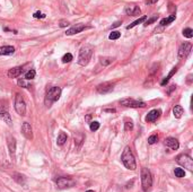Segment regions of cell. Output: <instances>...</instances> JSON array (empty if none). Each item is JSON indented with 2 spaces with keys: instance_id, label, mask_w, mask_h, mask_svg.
Returning <instances> with one entry per match:
<instances>
[{
  "instance_id": "obj_1",
  "label": "cell",
  "mask_w": 193,
  "mask_h": 192,
  "mask_svg": "<svg viewBox=\"0 0 193 192\" xmlns=\"http://www.w3.org/2000/svg\"><path fill=\"white\" fill-rule=\"evenodd\" d=\"M121 161L123 163V165L128 170L135 171L137 169L136 158H135V156L132 154V150H131V148L129 147V146H127V147L124 148V150H123V153H122L121 155Z\"/></svg>"
},
{
  "instance_id": "obj_2",
  "label": "cell",
  "mask_w": 193,
  "mask_h": 192,
  "mask_svg": "<svg viewBox=\"0 0 193 192\" xmlns=\"http://www.w3.org/2000/svg\"><path fill=\"white\" fill-rule=\"evenodd\" d=\"M93 54V48L90 45H85L80 49L78 57V65L85 67L89 63V60L92 58Z\"/></svg>"
},
{
  "instance_id": "obj_3",
  "label": "cell",
  "mask_w": 193,
  "mask_h": 192,
  "mask_svg": "<svg viewBox=\"0 0 193 192\" xmlns=\"http://www.w3.org/2000/svg\"><path fill=\"white\" fill-rule=\"evenodd\" d=\"M61 96V88L53 86L51 88L46 89V94H45V105L46 106H51V104L57 102L58 100Z\"/></svg>"
},
{
  "instance_id": "obj_4",
  "label": "cell",
  "mask_w": 193,
  "mask_h": 192,
  "mask_svg": "<svg viewBox=\"0 0 193 192\" xmlns=\"http://www.w3.org/2000/svg\"><path fill=\"white\" fill-rule=\"evenodd\" d=\"M141 185H142L143 191H148L151 185H152V176L148 169L143 167L141 170Z\"/></svg>"
},
{
  "instance_id": "obj_5",
  "label": "cell",
  "mask_w": 193,
  "mask_h": 192,
  "mask_svg": "<svg viewBox=\"0 0 193 192\" xmlns=\"http://www.w3.org/2000/svg\"><path fill=\"white\" fill-rule=\"evenodd\" d=\"M176 162L179 163L181 166H183L184 169L189 170L190 172L193 171V159L186 154H182L176 157Z\"/></svg>"
},
{
  "instance_id": "obj_6",
  "label": "cell",
  "mask_w": 193,
  "mask_h": 192,
  "mask_svg": "<svg viewBox=\"0 0 193 192\" xmlns=\"http://www.w3.org/2000/svg\"><path fill=\"white\" fill-rule=\"evenodd\" d=\"M15 110L21 117H24L26 114V103H25V101L21 97V94L16 95V98H15Z\"/></svg>"
},
{
  "instance_id": "obj_7",
  "label": "cell",
  "mask_w": 193,
  "mask_h": 192,
  "mask_svg": "<svg viewBox=\"0 0 193 192\" xmlns=\"http://www.w3.org/2000/svg\"><path fill=\"white\" fill-rule=\"evenodd\" d=\"M121 105L127 106V107H146L147 105L142 101H138V100H133V98H124L121 100Z\"/></svg>"
},
{
  "instance_id": "obj_8",
  "label": "cell",
  "mask_w": 193,
  "mask_h": 192,
  "mask_svg": "<svg viewBox=\"0 0 193 192\" xmlns=\"http://www.w3.org/2000/svg\"><path fill=\"white\" fill-rule=\"evenodd\" d=\"M57 185L59 189H68L75 185V181L69 177H59L57 178Z\"/></svg>"
},
{
  "instance_id": "obj_9",
  "label": "cell",
  "mask_w": 193,
  "mask_h": 192,
  "mask_svg": "<svg viewBox=\"0 0 193 192\" xmlns=\"http://www.w3.org/2000/svg\"><path fill=\"white\" fill-rule=\"evenodd\" d=\"M192 50V44L189 43V42H185L183 44H181L179 49V59H184L189 55V53Z\"/></svg>"
},
{
  "instance_id": "obj_10",
  "label": "cell",
  "mask_w": 193,
  "mask_h": 192,
  "mask_svg": "<svg viewBox=\"0 0 193 192\" xmlns=\"http://www.w3.org/2000/svg\"><path fill=\"white\" fill-rule=\"evenodd\" d=\"M7 145H8V150H9V155L11 157V159L15 161V157H16V146H17V142L14 137L9 136L7 138Z\"/></svg>"
},
{
  "instance_id": "obj_11",
  "label": "cell",
  "mask_w": 193,
  "mask_h": 192,
  "mask_svg": "<svg viewBox=\"0 0 193 192\" xmlns=\"http://www.w3.org/2000/svg\"><path fill=\"white\" fill-rule=\"evenodd\" d=\"M114 88V84L112 82H103V84H100L97 87H96V90L98 94H108L111 93Z\"/></svg>"
},
{
  "instance_id": "obj_12",
  "label": "cell",
  "mask_w": 193,
  "mask_h": 192,
  "mask_svg": "<svg viewBox=\"0 0 193 192\" xmlns=\"http://www.w3.org/2000/svg\"><path fill=\"white\" fill-rule=\"evenodd\" d=\"M124 13L128 16H139L141 10L140 8L138 7L135 4H130V5H127L125 8H124Z\"/></svg>"
},
{
  "instance_id": "obj_13",
  "label": "cell",
  "mask_w": 193,
  "mask_h": 192,
  "mask_svg": "<svg viewBox=\"0 0 193 192\" xmlns=\"http://www.w3.org/2000/svg\"><path fill=\"white\" fill-rule=\"evenodd\" d=\"M86 28H89V27L85 26L84 24H76V25L71 26L69 30H67V32H66V35H73V34H78V33H80V32L85 31Z\"/></svg>"
},
{
  "instance_id": "obj_14",
  "label": "cell",
  "mask_w": 193,
  "mask_h": 192,
  "mask_svg": "<svg viewBox=\"0 0 193 192\" xmlns=\"http://www.w3.org/2000/svg\"><path fill=\"white\" fill-rule=\"evenodd\" d=\"M21 133L25 136L26 139L32 140L33 139V129L29 124L28 122H24L23 126H21Z\"/></svg>"
},
{
  "instance_id": "obj_15",
  "label": "cell",
  "mask_w": 193,
  "mask_h": 192,
  "mask_svg": "<svg viewBox=\"0 0 193 192\" xmlns=\"http://www.w3.org/2000/svg\"><path fill=\"white\" fill-rule=\"evenodd\" d=\"M165 145H166L168 148L173 149V150H177L179 147V140L175 139V138H173V137H168V138H166V139H165Z\"/></svg>"
},
{
  "instance_id": "obj_16",
  "label": "cell",
  "mask_w": 193,
  "mask_h": 192,
  "mask_svg": "<svg viewBox=\"0 0 193 192\" xmlns=\"http://www.w3.org/2000/svg\"><path fill=\"white\" fill-rule=\"evenodd\" d=\"M162 114V111L160 110H152L148 113V115L146 117V121L147 122H155Z\"/></svg>"
},
{
  "instance_id": "obj_17",
  "label": "cell",
  "mask_w": 193,
  "mask_h": 192,
  "mask_svg": "<svg viewBox=\"0 0 193 192\" xmlns=\"http://www.w3.org/2000/svg\"><path fill=\"white\" fill-rule=\"evenodd\" d=\"M15 53V48L11 45L0 46V55H11Z\"/></svg>"
},
{
  "instance_id": "obj_18",
  "label": "cell",
  "mask_w": 193,
  "mask_h": 192,
  "mask_svg": "<svg viewBox=\"0 0 193 192\" xmlns=\"http://www.w3.org/2000/svg\"><path fill=\"white\" fill-rule=\"evenodd\" d=\"M23 73V68L21 67H15L13 69H10L9 71H8V77L9 78H17V77H19Z\"/></svg>"
},
{
  "instance_id": "obj_19",
  "label": "cell",
  "mask_w": 193,
  "mask_h": 192,
  "mask_svg": "<svg viewBox=\"0 0 193 192\" xmlns=\"http://www.w3.org/2000/svg\"><path fill=\"white\" fill-rule=\"evenodd\" d=\"M0 120H4L8 126H11V123H13L11 117L7 111H0Z\"/></svg>"
},
{
  "instance_id": "obj_20",
  "label": "cell",
  "mask_w": 193,
  "mask_h": 192,
  "mask_svg": "<svg viewBox=\"0 0 193 192\" xmlns=\"http://www.w3.org/2000/svg\"><path fill=\"white\" fill-rule=\"evenodd\" d=\"M73 140H75V145H77V147L80 148V146L83 145V142L85 140V137H84L83 133L78 132L73 136Z\"/></svg>"
},
{
  "instance_id": "obj_21",
  "label": "cell",
  "mask_w": 193,
  "mask_h": 192,
  "mask_svg": "<svg viewBox=\"0 0 193 192\" xmlns=\"http://www.w3.org/2000/svg\"><path fill=\"white\" fill-rule=\"evenodd\" d=\"M183 113H184V110H183V107L181 105H175L173 107V114H174V117L176 119L181 118L183 115Z\"/></svg>"
},
{
  "instance_id": "obj_22",
  "label": "cell",
  "mask_w": 193,
  "mask_h": 192,
  "mask_svg": "<svg viewBox=\"0 0 193 192\" xmlns=\"http://www.w3.org/2000/svg\"><path fill=\"white\" fill-rule=\"evenodd\" d=\"M176 71H177V67H174V68L172 69L171 71H169V74L167 75V76L165 77L164 79L162 80V82H160V85H162V86H165V85H166V84H167V82L169 81V79H171L172 77H173V76L175 75V73H176Z\"/></svg>"
},
{
  "instance_id": "obj_23",
  "label": "cell",
  "mask_w": 193,
  "mask_h": 192,
  "mask_svg": "<svg viewBox=\"0 0 193 192\" xmlns=\"http://www.w3.org/2000/svg\"><path fill=\"white\" fill-rule=\"evenodd\" d=\"M13 178H14L15 181L18 183V184H21V185H25V176L24 175H21V174H19V173H14L13 174Z\"/></svg>"
},
{
  "instance_id": "obj_24",
  "label": "cell",
  "mask_w": 193,
  "mask_h": 192,
  "mask_svg": "<svg viewBox=\"0 0 193 192\" xmlns=\"http://www.w3.org/2000/svg\"><path fill=\"white\" fill-rule=\"evenodd\" d=\"M67 134L64 132H61L59 133V136H58V139H57V144L59 145V146H63L64 144H66V141H67Z\"/></svg>"
},
{
  "instance_id": "obj_25",
  "label": "cell",
  "mask_w": 193,
  "mask_h": 192,
  "mask_svg": "<svg viewBox=\"0 0 193 192\" xmlns=\"http://www.w3.org/2000/svg\"><path fill=\"white\" fill-rule=\"evenodd\" d=\"M147 19V16H142V17H140L139 19H137V21H135V22L132 23V24H130V25H128L127 26V30H131V28H133L135 26H137V25H139V24H141V23H143Z\"/></svg>"
},
{
  "instance_id": "obj_26",
  "label": "cell",
  "mask_w": 193,
  "mask_h": 192,
  "mask_svg": "<svg viewBox=\"0 0 193 192\" xmlns=\"http://www.w3.org/2000/svg\"><path fill=\"white\" fill-rule=\"evenodd\" d=\"M100 65H103V66H108V65H111V63L114 61V58H111V57H100Z\"/></svg>"
},
{
  "instance_id": "obj_27",
  "label": "cell",
  "mask_w": 193,
  "mask_h": 192,
  "mask_svg": "<svg viewBox=\"0 0 193 192\" xmlns=\"http://www.w3.org/2000/svg\"><path fill=\"white\" fill-rule=\"evenodd\" d=\"M174 21H175V15H171L168 18L162 19V21H160V25H162V26H166V25L171 24L172 22H174Z\"/></svg>"
},
{
  "instance_id": "obj_28",
  "label": "cell",
  "mask_w": 193,
  "mask_h": 192,
  "mask_svg": "<svg viewBox=\"0 0 193 192\" xmlns=\"http://www.w3.org/2000/svg\"><path fill=\"white\" fill-rule=\"evenodd\" d=\"M35 70L34 69H31V70H28L26 74H25V79H27V80H32V79H34L35 78Z\"/></svg>"
},
{
  "instance_id": "obj_29",
  "label": "cell",
  "mask_w": 193,
  "mask_h": 192,
  "mask_svg": "<svg viewBox=\"0 0 193 192\" xmlns=\"http://www.w3.org/2000/svg\"><path fill=\"white\" fill-rule=\"evenodd\" d=\"M174 174H175V176L176 177H184L185 176V172H184V170L183 169H175L174 170Z\"/></svg>"
},
{
  "instance_id": "obj_30",
  "label": "cell",
  "mask_w": 193,
  "mask_h": 192,
  "mask_svg": "<svg viewBox=\"0 0 193 192\" xmlns=\"http://www.w3.org/2000/svg\"><path fill=\"white\" fill-rule=\"evenodd\" d=\"M183 35L187 38H191L193 36V31L190 28V27H187V28H184L183 30Z\"/></svg>"
},
{
  "instance_id": "obj_31",
  "label": "cell",
  "mask_w": 193,
  "mask_h": 192,
  "mask_svg": "<svg viewBox=\"0 0 193 192\" xmlns=\"http://www.w3.org/2000/svg\"><path fill=\"white\" fill-rule=\"evenodd\" d=\"M72 59H73V58H72L71 53H66L63 57H62V62H63V63H67V62H70Z\"/></svg>"
},
{
  "instance_id": "obj_32",
  "label": "cell",
  "mask_w": 193,
  "mask_h": 192,
  "mask_svg": "<svg viewBox=\"0 0 193 192\" xmlns=\"http://www.w3.org/2000/svg\"><path fill=\"white\" fill-rule=\"evenodd\" d=\"M120 36H121V33L118 32V31H115V32H112V33L110 34L108 38H110V40H118Z\"/></svg>"
},
{
  "instance_id": "obj_33",
  "label": "cell",
  "mask_w": 193,
  "mask_h": 192,
  "mask_svg": "<svg viewBox=\"0 0 193 192\" xmlns=\"http://www.w3.org/2000/svg\"><path fill=\"white\" fill-rule=\"evenodd\" d=\"M89 128H90V130H92V131H96V130H98V129H100V123H98L97 121H93V122H90V126H89Z\"/></svg>"
},
{
  "instance_id": "obj_34",
  "label": "cell",
  "mask_w": 193,
  "mask_h": 192,
  "mask_svg": "<svg viewBox=\"0 0 193 192\" xmlns=\"http://www.w3.org/2000/svg\"><path fill=\"white\" fill-rule=\"evenodd\" d=\"M158 140V136L157 134H152V136H150L149 138H148V144L149 145H154V144H156Z\"/></svg>"
},
{
  "instance_id": "obj_35",
  "label": "cell",
  "mask_w": 193,
  "mask_h": 192,
  "mask_svg": "<svg viewBox=\"0 0 193 192\" xmlns=\"http://www.w3.org/2000/svg\"><path fill=\"white\" fill-rule=\"evenodd\" d=\"M18 86H21V87H24V88H29L31 87V85L29 84H27L26 81H25V79H18Z\"/></svg>"
},
{
  "instance_id": "obj_36",
  "label": "cell",
  "mask_w": 193,
  "mask_h": 192,
  "mask_svg": "<svg viewBox=\"0 0 193 192\" xmlns=\"http://www.w3.org/2000/svg\"><path fill=\"white\" fill-rule=\"evenodd\" d=\"M133 129V123H132V121H127L125 123H124V130L125 131H131Z\"/></svg>"
},
{
  "instance_id": "obj_37",
  "label": "cell",
  "mask_w": 193,
  "mask_h": 192,
  "mask_svg": "<svg viewBox=\"0 0 193 192\" xmlns=\"http://www.w3.org/2000/svg\"><path fill=\"white\" fill-rule=\"evenodd\" d=\"M157 15H155V16H152L151 18H149V19H147V22L145 23V26H147V25H150L151 23H154V22H156L157 21Z\"/></svg>"
},
{
  "instance_id": "obj_38",
  "label": "cell",
  "mask_w": 193,
  "mask_h": 192,
  "mask_svg": "<svg viewBox=\"0 0 193 192\" xmlns=\"http://www.w3.org/2000/svg\"><path fill=\"white\" fill-rule=\"evenodd\" d=\"M68 25H69V22L66 21V19H62V21H60V23H59V26H60V27H66V26H68Z\"/></svg>"
},
{
  "instance_id": "obj_39",
  "label": "cell",
  "mask_w": 193,
  "mask_h": 192,
  "mask_svg": "<svg viewBox=\"0 0 193 192\" xmlns=\"http://www.w3.org/2000/svg\"><path fill=\"white\" fill-rule=\"evenodd\" d=\"M33 16H34V18H44V17H45V15H44V14H42L41 11H36V13Z\"/></svg>"
},
{
  "instance_id": "obj_40",
  "label": "cell",
  "mask_w": 193,
  "mask_h": 192,
  "mask_svg": "<svg viewBox=\"0 0 193 192\" xmlns=\"http://www.w3.org/2000/svg\"><path fill=\"white\" fill-rule=\"evenodd\" d=\"M158 0H146V5H154L156 4Z\"/></svg>"
},
{
  "instance_id": "obj_41",
  "label": "cell",
  "mask_w": 193,
  "mask_h": 192,
  "mask_svg": "<svg viewBox=\"0 0 193 192\" xmlns=\"http://www.w3.org/2000/svg\"><path fill=\"white\" fill-rule=\"evenodd\" d=\"M120 25H121V22H115L114 24L112 25V27H111V28H115V27H119Z\"/></svg>"
},
{
  "instance_id": "obj_42",
  "label": "cell",
  "mask_w": 193,
  "mask_h": 192,
  "mask_svg": "<svg viewBox=\"0 0 193 192\" xmlns=\"http://www.w3.org/2000/svg\"><path fill=\"white\" fill-rule=\"evenodd\" d=\"M104 112H107V113H115V109H105Z\"/></svg>"
},
{
  "instance_id": "obj_43",
  "label": "cell",
  "mask_w": 193,
  "mask_h": 192,
  "mask_svg": "<svg viewBox=\"0 0 193 192\" xmlns=\"http://www.w3.org/2000/svg\"><path fill=\"white\" fill-rule=\"evenodd\" d=\"M86 192H95V191H94V190H87Z\"/></svg>"
}]
</instances>
